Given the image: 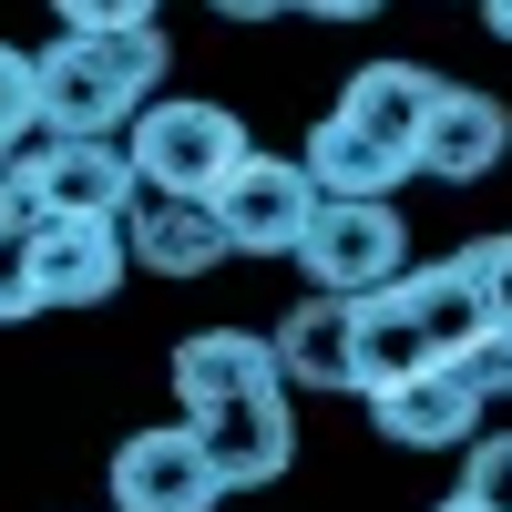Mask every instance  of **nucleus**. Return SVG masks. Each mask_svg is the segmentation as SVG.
Returning <instances> with one entry per match:
<instances>
[{
	"label": "nucleus",
	"instance_id": "obj_2",
	"mask_svg": "<svg viewBox=\"0 0 512 512\" xmlns=\"http://www.w3.org/2000/svg\"><path fill=\"white\" fill-rule=\"evenodd\" d=\"M123 164H134V185L154 195H216L236 164H246V123L236 103H195V93H154L134 123H123Z\"/></svg>",
	"mask_w": 512,
	"mask_h": 512
},
{
	"label": "nucleus",
	"instance_id": "obj_26",
	"mask_svg": "<svg viewBox=\"0 0 512 512\" xmlns=\"http://www.w3.org/2000/svg\"><path fill=\"white\" fill-rule=\"evenodd\" d=\"M431 512H472V502H461V492H451V502H431Z\"/></svg>",
	"mask_w": 512,
	"mask_h": 512
},
{
	"label": "nucleus",
	"instance_id": "obj_6",
	"mask_svg": "<svg viewBox=\"0 0 512 512\" xmlns=\"http://www.w3.org/2000/svg\"><path fill=\"white\" fill-rule=\"evenodd\" d=\"M103 492H113V512H216V502H226L216 461H205V441H195V420H164V431H123V451H113Z\"/></svg>",
	"mask_w": 512,
	"mask_h": 512
},
{
	"label": "nucleus",
	"instance_id": "obj_3",
	"mask_svg": "<svg viewBox=\"0 0 512 512\" xmlns=\"http://www.w3.org/2000/svg\"><path fill=\"white\" fill-rule=\"evenodd\" d=\"M134 164L123 144H93V134H31L11 164H0V205L11 216H134Z\"/></svg>",
	"mask_w": 512,
	"mask_h": 512
},
{
	"label": "nucleus",
	"instance_id": "obj_15",
	"mask_svg": "<svg viewBox=\"0 0 512 512\" xmlns=\"http://www.w3.org/2000/svg\"><path fill=\"white\" fill-rule=\"evenodd\" d=\"M390 297H400V318L420 328V349L431 359H461L472 338H492V308H482V287H472V267H400L390 277Z\"/></svg>",
	"mask_w": 512,
	"mask_h": 512
},
{
	"label": "nucleus",
	"instance_id": "obj_27",
	"mask_svg": "<svg viewBox=\"0 0 512 512\" xmlns=\"http://www.w3.org/2000/svg\"><path fill=\"white\" fill-rule=\"evenodd\" d=\"M0 164H11V154H0Z\"/></svg>",
	"mask_w": 512,
	"mask_h": 512
},
{
	"label": "nucleus",
	"instance_id": "obj_12",
	"mask_svg": "<svg viewBox=\"0 0 512 512\" xmlns=\"http://www.w3.org/2000/svg\"><path fill=\"white\" fill-rule=\"evenodd\" d=\"M256 390H287V379H277V349H267L256 328H195L185 349H175V400H185V420L226 410V400H256Z\"/></svg>",
	"mask_w": 512,
	"mask_h": 512
},
{
	"label": "nucleus",
	"instance_id": "obj_5",
	"mask_svg": "<svg viewBox=\"0 0 512 512\" xmlns=\"http://www.w3.org/2000/svg\"><path fill=\"white\" fill-rule=\"evenodd\" d=\"M205 205H216V226H226V256H297V236L318 216V185H308L297 154H256L246 144V164Z\"/></svg>",
	"mask_w": 512,
	"mask_h": 512
},
{
	"label": "nucleus",
	"instance_id": "obj_8",
	"mask_svg": "<svg viewBox=\"0 0 512 512\" xmlns=\"http://www.w3.org/2000/svg\"><path fill=\"white\" fill-rule=\"evenodd\" d=\"M502 154H512V103L482 93V82H441V103H431V123H420V144H410V175L482 185Z\"/></svg>",
	"mask_w": 512,
	"mask_h": 512
},
{
	"label": "nucleus",
	"instance_id": "obj_14",
	"mask_svg": "<svg viewBox=\"0 0 512 512\" xmlns=\"http://www.w3.org/2000/svg\"><path fill=\"white\" fill-rule=\"evenodd\" d=\"M267 349H277V379H287V400L297 390H359V359H349V297H297V308L267 328Z\"/></svg>",
	"mask_w": 512,
	"mask_h": 512
},
{
	"label": "nucleus",
	"instance_id": "obj_16",
	"mask_svg": "<svg viewBox=\"0 0 512 512\" xmlns=\"http://www.w3.org/2000/svg\"><path fill=\"white\" fill-rule=\"evenodd\" d=\"M308 185L328 195V205H390V185H410V154H390V144H369L359 123H338V113H318V134H308Z\"/></svg>",
	"mask_w": 512,
	"mask_h": 512
},
{
	"label": "nucleus",
	"instance_id": "obj_18",
	"mask_svg": "<svg viewBox=\"0 0 512 512\" xmlns=\"http://www.w3.org/2000/svg\"><path fill=\"white\" fill-rule=\"evenodd\" d=\"M31 134H41V72L21 41H0V154H21Z\"/></svg>",
	"mask_w": 512,
	"mask_h": 512
},
{
	"label": "nucleus",
	"instance_id": "obj_4",
	"mask_svg": "<svg viewBox=\"0 0 512 512\" xmlns=\"http://www.w3.org/2000/svg\"><path fill=\"white\" fill-rule=\"evenodd\" d=\"M297 267H308V297H379V287L410 267L400 205H328L318 195L308 236H297Z\"/></svg>",
	"mask_w": 512,
	"mask_h": 512
},
{
	"label": "nucleus",
	"instance_id": "obj_23",
	"mask_svg": "<svg viewBox=\"0 0 512 512\" xmlns=\"http://www.w3.org/2000/svg\"><path fill=\"white\" fill-rule=\"evenodd\" d=\"M297 11H308V21H369L379 0H297Z\"/></svg>",
	"mask_w": 512,
	"mask_h": 512
},
{
	"label": "nucleus",
	"instance_id": "obj_11",
	"mask_svg": "<svg viewBox=\"0 0 512 512\" xmlns=\"http://www.w3.org/2000/svg\"><path fill=\"white\" fill-rule=\"evenodd\" d=\"M123 256H134L144 277H216L226 267V226H216V205H195V195H134Z\"/></svg>",
	"mask_w": 512,
	"mask_h": 512
},
{
	"label": "nucleus",
	"instance_id": "obj_20",
	"mask_svg": "<svg viewBox=\"0 0 512 512\" xmlns=\"http://www.w3.org/2000/svg\"><path fill=\"white\" fill-rule=\"evenodd\" d=\"M21 318H41V297H31V216L0 205V328H21Z\"/></svg>",
	"mask_w": 512,
	"mask_h": 512
},
{
	"label": "nucleus",
	"instance_id": "obj_25",
	"mask_svg": "<svg viewBox=\"0 0 512 512\" xmlns=\"http://www.w3.org/2000/svg\"><path fill=\"white\" fill-rule=\"evenodd\" d=\"M482 21H492V41H512V0H482Z\"/></svg>",
	"mask_w": 512,
	"mask_h": 512
},
{
	"label": "nucleus",
	"instance_id": "obj_24",
	"mask_svg": "<svg viewBox=\"0 0 512 512\" xmlns=\"http://www.w3.org/2000/svg\"><path fill=\"white\" fill-rule=\"evenodd\" d=\"M226 21H277V11H297V0H216Z\"/></svg>",
	"mask_w": 512,
	"mask_h": 512
},
{
	"label": "nucleus",
	"instance_id": "obj_21",
	"mask_svg": "<svg viewBox=\"0 0 512 512\" xmlns=\"http://www.w3.org/2000/svg\"><path fill=\"white\" fill-rule=\"evenodd\" d=\"M461 267H472L492 328H512V226H502V236H472V246H461Z\"/></svg>",
	"mask_w": 512,
	"mask_h": 512
},
{
	"label": "nucleus",
	"instance_id": "obj_9",
	"mask_svg": "<svg viewBox=\"0 0 512 512\" xmlns=\"http://www.w3.org/2000/svg\"><path fill=\"white\" fill-rule=\"evenodd\" d=\"M482 390L461 379V359H431V369H410L390 379V390H369V420H379V441H400V451H461L482 431Z\"/></svg>",
	"mask_w": 512,
	"mask_h": 512
},
{
	"label": "nucleus",
	"instance_id": "obj_22",
	"mask_svg": "<svg viewBox=\"0 0 512 512\" xmlns=\"http://www.w3.org/2000/svg\"><path fill=\"white\" fill-rule=\"evenodd\" d=\"M62 11V31H134V21H154L164 0H52Z\"/></svg>",
	"mask_w": 512,
	"mask_h": 512
},
{
	"label": "nucleus",
	"instance_id": "obj_10",
	"mask_svg": "<svg viewBox=\"0 0 512 512\" xmlns=\"http://www.w3.org/2000/svg\"><path fill=\"white\" fill-rule=\"evenodd\" d=\"M195 441H205V461H216V482H226V492H267L287 461H297V400H287V390L226 400V410H205V420H195Z\"/></svg>",
	"mask_w": 512,
	"mask_h": 512
},
{
	"label": "nucleus",
	"instance_id": "obj_1",
	"mask_svg": "<svg viewBox=\"0 0 512 512\" xmlns=\"http://www.w3.org/2000/svg\"><path fill=\"white\" fill-rule=\"evenodd\" d=\"M164 62H175V41H164L154 21H134V31H52V52H31V72H41V134L123 144V123L164 93Z\"/></svg>",
	"mask_w": 512,
	"mask_h": 512
},
{
	"label": "nucleus",
	"instance_id": "obj_17",
	"mask_svg": "<svg viewBox=\"0 0 512 512\" xmlns=\"http://www.w3.org/2000/svg\"><path fill=\"white\" fill-rule=\"evenodd\" d=\"M349 359H359V390H390V379L431 369V349H420V328L400 318V297H349Z\"/></svg>",
	"mask_w": 512,
	"mask_h": 512
},
{
	"label": "nucleus",
	"instance_id": "obj_19",
	"mask_svg": "<svg viewBox=\"0 0 512 512\" xmlns=\"http://www.w3.org/2000/svg\"><path fill=\"white\" fill-rule=\"evenodd\" d=\"M461 502L472 512H512V431H472L461 441Z\"/></svg>",
	"mask_w": 512,
	"mask_h": 512
},
{
	"label": "nucleus",
	"instance_id": "obj_13",
	"mask_svg": "<svg viewBox=\"0 0 512 512\" xmlns=\"http://www.w3.org/2000/svg\"><path fill=\"white\" fill-rule=\"evenodd\" d=\"M431 103H441V72L431 62H359L349 82H338V123H359L369 144H390V154H410L420 144V123H431Z\"/></svg>",
	"mask_w": 512,
	"mask_h": 512
},
{
	"label": "nucleus",
	"instance_id": "obj_7",
	"mask_svg": "<svg viewBox=\"0 0 512 512\" xmlns=\"http://www.w3.org/2000/svg\"><path fill=\"white\" fill-rule=\"evenodd\" d=\"M134 277L113 216H31V297L41 308H103Z\"/></svg>",
	"mask_w": 512,
	"mask_h": 512
}]
</instances>
